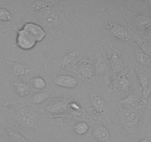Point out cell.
Segmentation results:
<instances>
[{"label": "cell", "mask_w": 151, "mask_h": 142, "mask_svg": "<svg viewBox=\"0 0 151 142\" xmlns=\"http://www.w3.org/2000/svg\"><path fill=\"white\" fill-rule=\"evenodd\" d=\"M130 32H131V35H132L134 41L138 44L139 48L143 53L147 54V56H150L151 58V44L150 43H149L148 41H146V40H145L143 38H142L140 36L137 35V34L131 32V30H130Z\"/></svg>", "instance_id": "d4e9b609"}, {"label": "cell", "mask_w": 151, "mask_h": 142, "mask_svg": "<svg viewBox=\"0 0 151 142\" xmlns=\"http://www.w3.org/2000/svg\"><path fill=\"white\" fill-rule=\"evenodd\" d=\"M88 56L91 58L97 74L98 84L110 90L111 74L106 59L105 49L100 44H94L88 50Z\"/></svg>", "instance_id": "277c9868"}, {"label": "cell", "mask_w": 151, "mask_h": 142, "mask_svg": "<svg viewBox=\"0 0 151 142\" xmlns=\"http://www.w3.org/2000/svg\"><path fill=\"white\" fill-rule=\"evenodd\" d=\"M22 28L25 30L35 40L36 42L43 41L47 36L44 28L38 23L34 22H24Z\"/></svg>", "instance_id": "d6986e66"}, {"label": "cell", "mask_w": 151, "mask_h": 142, "mask_svg": "<svg viewBox=\"0 0 151 142\" xmlns=\"http://www.w3.org/2000/svg\"><path fill=\"white\" fill-rule=\"evenodd\" d=\"M13 30L17 33L16 46L19 48L24 50H29L35 47L37 42L23 28L19 29L18 28H14Z\"/></svg>", "instance_id": "ac0fdd59"}, {"label": "cell", "mask_w": 151, "mask_h": 142, "mask_svg": "<svg viewBox=\"0 0 151 142\" xmlns=\"http://www.w3.org/2000/svg\"><path fill=\"white\" fill-rule=\"evenodd\" d=\"M125 25L131 32L137 35L147 36L151 32V17L141 13H136L129 16H124Z\"/></svg>", "instance_id": "ba28073f"}, {"label": "cell", "mask_w": 151, "mask_h": 142, "mask_svg": "<svg viewBox=\"0 0 151 142\" xmlns=\"http://www.w3.org/2000/svg\"><path fill=\"white\" fill-rule=\"evenodd\" d=\"M105 53L110 67L111 80L128 71V67L125 65L123 55L119 48L111 46L105 50Z\"/></svg>", "instance_id": "9c48e42d"}, {"label": "cell", "mask_w": 151, "mask_h": 142, "mask_svg": "<svg viewBox=\"0 0 151 142\" xmlns=\"http://www.w3.org/2000/svg\"><path fill=\"white\" fill-rule=\"evenodd\" d=\"M91 129L89 137L94 142H116L114 141L112 132L116 130L113 123H109L104 120H92L90 121Z\"/></svg>", "instance_id": "8992f818"}, {"label": "cell", "mask_w": 151, "mask_h": 142, "mask_svg": "<svg viewBox=\"0 0 151 142\" xmlns=\"http://www.w3.org/2000/svg\"><path fill=\"white\" fill-rule=\"evenodd\" d=\"M3 109L12 122L24 130H42L46 126L54 124L39 108L28 102H7L3 104Z\"/></svg>", "instance_id": "7a4b0ae2"}, {"label": "cell", "mask_w": 151, "mask_h": 142, "mask_svg": "<svg viewBox=\"0 0 151 142\" xmlns=\"http://www.w3.org/2000/svg\"><path fill=\"white\" fill-rule=\"evenodd\" d=\"M24 13L32 14L53 43V54L58 58L62 52L74 50L85 38L86 27L78 18L74 1L36 0L27 1Z\"/></svg>", "instance_id": "6da1fadb"}, {"label": "cell", "mask_w": 151, "mask_h": 142, "mask_svg": "<svg viewBox=\"0 0 151 142\" xmlns=\"http://www.w3.org/2000/svg\"><path fill=\"white\" fill-rule=\"evenodd\" d=\"M106 32L116 41L122 43H129L134 40L132 35L125 24L120 23L116 19H109L105 24Z\"/></svg>", "instance_id": "30bf717a"}, {"label": "cell", "mask_w": 151, "mask_h": 142, "mask_svg": "<svg viewBox=\"0 0 151 142\" xmlns=\"http://www.w3.org/2000/svg\"><path fill=\"white\" fill-rule=\"evenodd\" d=\"M90 129H91L90 121L81 120L72 124L70 131L73 132L78 136H85L89 133Z\"/></svg>", "instance_id": "603a6c76"}, {"label": "cell", "mask_w": 151, "mask_h": 142, "mask_svg": "<svg viewBox=\"0 0 151 142\" xmlns=\"http://www.w3.org/2000/svg\"><path fill=\"white\" fill-rule=\"evenodd\" d=\"M7 63V72L9 80H22L28 81L32 77L41 73L39 69L28 66L18 58L17 56H10L5 59Z\"/></svg>", "instance_id": "5b68a950"}, {"label": "cell", "mask_w": 151, "mask_h": 142, "mask_svg": "<svg viewBox=\"0 0 151 142\" xmlns=\"http://www.w3.org/2000/svg\"><path fill=\"white\" fill-rule=\"evenodd\" d=\"M27 83L33 91L38 92L44 90L48 85L47 79L42 75H40L39 74L32 77L30 79L28 80Z\"/></svg>", "instance_id": "cb8c5ba5"}, {"label": "cell", "mask_w": 151, "mask_h": 142, "mask_svg": "<svg viewBox=\"0 0 151 142\" xmlns=\"http://www.w3.org/2000/svg\"><path fill=\"white\" fill-rule=\"evenodd\" d=\"M135 57L139 64L143 66L151 67V58L143 53L139 47L135 50Z\"/></svg>", "instance_id": "484cf974"}, {"label": "cell", "mask_w": 151, "mask_h": 142, "mask_svg": "<svg viewBox=\"0 0 151 142\" xmlns=\"http://www.w3.org/2000/svg\"><path fill=\"white\" fill-rule=\"evenodd\" d=\"M52 89H47V90L37 92L29 96L27 99V102L29 104L34 106H41L43 104L45 103L52 96Z\"/></svg>", "instance_id": "44dd1931"}, {"label": "cell", "mask_w": 151, "mask_h": 142, "mask_svg": "<svg viewBox=\"0 0 151 142\" xmlns=\"http://www.w3.org/2000/svg\"><path fill=\"white\" fill-rule=\"evenodd\" d=\"M13 91L19 97L27 98L29 96L33 90L29 87L27 81H22V80H14L12 82Z\"/></svg>", "instance_id": "7402d4cb"}, {"label": "cell", "mask_w": 151, "mask_h": 142, "mask_svg": "<svg viewBox=\"0 0 151 142\" xmlns=\"http://www.w3.org/2000/svg\"><path fill=\"white\" fill-rule=\"evenodd\" d=\"M13 47L9 41H7L6 37L4 36L1 32H0V73L4 74V78L9 79L8 72H7V63L5 59L10 56H17V55H10L7 53L8 49Z\"/></svg>", "instance_id": "2e32d148"}, {"label": "cell", "mask_w": 151, "mask_h": 142, "mask_svg": "<svg viewBox=\"0 0 151 142\" xmlns=\"http://www.w3.org/2000/svg\"><path fill=\"white\" fill-rule=\"evenodd\" d=\"M0 126L7 135L10 142H34L29 138L22 134L17 127L7 122L4 118H0Z\"/></svg>", "instance_id": "9a60e30c"}, {"label": "cell", "mask_w": 151, "mask_h": 142, "mask_svg": "<svg viewBox=\"0 0 151 142\" xmlns=\"http://www.w3.org/2000/svg\"><path fill=\"white\" fill-rule=\"evenodd\" d=\"M116 106L117 107L125 108V109H137V108H145L143 105L142 98L137 95H128L122 100L116 102Z\"/></svg>", "instance_id": "ffe728a7"}, {"label": "cell", "mask_w": 151, "mask_h": 142, "mask_svg": "<svg viewBox=\"0 0 151 142\" xmlns=\"http://www.w3.org/2000/svg\"><path fill=\"white\" fill-rule=\"evenodd\" d=\"M110 90H111L112 93L114 92L116 94L131 93L134 90V86L128 75V70L112 78L111 81Z\"/></svg>", "instance_id": "4fadbf2b"}, {"label": "cell", "mask_w": 151, "mask_h": 142, "mask_svg": "<svg viewBox=\"0 0 151 142\" xmlns=\"http://www.w3.org/2000/svg\"><path fill=\"white\" fill-rule=\"evenodd\" d=\"M69 71L75 72L77 76L80 77L85 82L90 85L95 86L98 84L97 74L90 56H84L82 60Z\"/></svg>", "instance_id": "52a82bcc"}, {"label": "cell", "mask_w": 151, "mask_h": 142, "mask_svg": "<svg viewBox=\"0 0 151 142\" xmlns=\"http://www.w3.org/2000/svg\"><path fill=\"white\" fill-rule=\"evenodd\" d=\"M134 71H135L136 75H137L139 83L141 86L142 90V101L143 105L146 106L149 96H150L151 92V80L149 78L148 75L139 67L134 68Z\"/></svg>", "instance_id": "e0dca14e"}, {"label": "cell", "mask_w": 151, "mask_h": 142, "mask_svg": "<svg viewBox=\"0 0 151 142\" xmlns=\"http://www.w3.org/2000/svg\"><path fill=\"white\" fill-rule=\"evenodd\" d=\"M22 22V13L17 12L11 1H0V22L10 25L12 28H17Z\"/></svg>", "instance_id": "8fae6325"}, {"label": "cell", "mask_w": 151, "mask_h": 142, "mask_svg": "<svg viewBox=\"0 0 151 142\" xmlns=\"http://www.w3.org/2000/svg\"><path fill=\"white\" fill-rule=\"evenodd\" d=\"M58 68L63 70H69L78 64L84 57V54L79 50H71L61 55Z\"/></svg>", "instance_id": "5bb4252c"}, {"label": "cell", "mask_w": 151, "mask_h": 142, "mask_svg": "<svg viewBox=\"0 0 151 142\" xmlns=\"http://www.w3.org/2000/svg\"><path fill=\"white\" fill-rule=\"evenodd\" d=\"M144 109V108L125 109L116 106L111 123L114 124L116 129L120 128L128 137L135 138L139 131Z\"/></svg>", "instance_id": "3957f363"}, {"label": "cell", "mask_w": 151, "mask_h": 142, "mask_svg": "<svg viewBox=\"0 0 151 142\" xmlns=\"http://www.w3.org/2000/svg\"><path fill=\"white\" fill-rule=\"evenodd\" d=\"M47 81L52 84V87L63 90H73L79 85V81L76 75L68 72H60L51 77H47Z\"/></svg>", "instance_id": "7c38bea8"}]
</instances>
